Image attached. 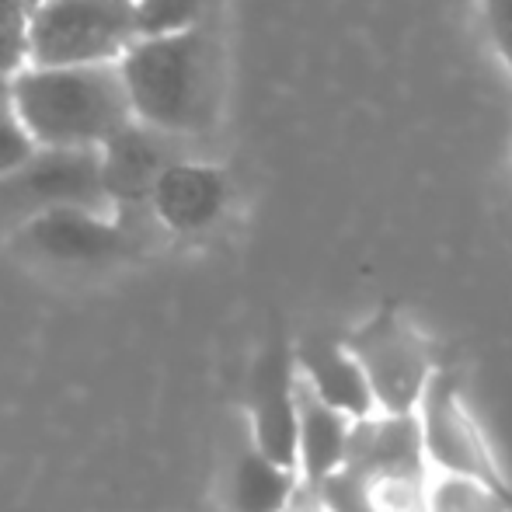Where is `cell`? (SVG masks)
I'll return each instance as SVG.
<instances>
[{
  "label": "cell",
  "instance_id": "obj_1",
  "mask_svg": "<svg viewBox=\"0 0 512 512\" xmlns=\"http://www.w3.org/2000/svg\"><path fill=\"white\" fill-rule=\"evenodd\" d=\"M115 63L136 122L178 140L203 136L216 126L223 60L209 21L185 32L136 35Z\"/></svg>",
  "mask_w": 512,
  "mask_h": 512
},
{
  "label": "cell",
  "instance_id": "obj_2",
  "mask_svg": "<svg viewBox=\"0 0 512 512\" xmlns=\"http://www.w3.org/2000/svg\"><path fill=\"white\" fill-rule=\"evenodd\" d=\"M11 108L39 147H102L133 122L119 63L21 67L11 77Z\"/></svg>",
  "mask_w": 512,
  "mask_h": 512
},
{
  "label": "cell",
  "instance_id": "obj_3",
  "mask_svg": "<svg viewBox=\"0 0 512 512\" xmlns=\"http://www.w3.org/2000/svg\"><path fill=\"white\" fill-rule=\"evenodd\" d=\"M140 227L143 220H126L108 209L56 206L21 223L4 241L28 262L53 269H105L143 255Z\"/></svg>",
  "mask_w": 512,
  "mask_h": 512
},
{
  "label": "cell",
  "instance_id": "obj_4",
  "mask_svg": "<svg viewBox=\"0 0 512 512\" xmlns=\"http://www.w3.org/2000/svg\"><path fill=\"white\" fill-rule=\"evenodd\" d=\"M342 345L366 373L377 411H391V415L415 411L432 373L439 370L436 345L429 342V335L394 307L377 310L370 321L352 328Z\"/></svg>",
  "mask_w": 512,
  "mask_h": 512
},
{
  "label": "cell",
  "instance_id": "obj_5",
  "mask_svg": "<svg viewBox=\"0 0 512 512\" xmlns=\"http://www.w3.org/2000/svg\"><path fill=\"white\" fill-rule=\"evenodd\" d=\"M136 39L133 0H42L28 14V63H112Z\"/></svg>",
  "mask_w": 512,
  "mask_h": 512
},
{
  "label": "cell",
  "instance_id": "obj_6",
  "mask_svg": "<svg viewBox=\"0 0 512 512\" xmlns=\"http://www.w3.org/2000/svg\"><path fill=\"white\" fill-rule=\"evenodd\" d=\"M56 206L115 213L102 185L98 147H35L25 164L0 175V237Z\"/></svg>",
  "mask_w": 512,
  "mask_h": 512
},
{
  "label": "cell",
  "instance_id": "obj_7",
  "mask_svg": "<svg viewBox=\"0 0 512 512\" xmlns=\"http://www.w3.org/2000/svg\"><path fill=\"white\" fill-rule=\"evenodd\" d=\"M418 422V443H422L425 467L432 471H453V474H474V478L492 481L512 495V481L488 439L485 425L467 405L464 391L453 377L443 370L432 373L429 387L422 391L415 405Z\"/></svg>",
  "mask_w": 512,
  "mask_h": 512
},
{
  "label": "cell",
  "instance_id": "obj_8",
  "mask_svg": "<svg viewBox=\"0 0 512 512\" xmlns=\"http://www.w3.org/2000/svg\"><path fill=\"white\" fill-rule=\"evenodd\" d=\"M230 182L216 164L175 157L161 168L147 196V213L161 230L178 237L206 234L227 216Z\"/></svg>",
  "mask_w": 512,
  "mask_h": 512
},
{
  "label": "cell",
  "instance_id": "obj_9",
  "mask_svg": "<svg viewBox=\"0 0 512 512\" xmlns=\"http://www.w3.org/2000/svg\"><path fill=\"white\" fill-rule=\"evenodd\" d=\"M248 443L297 471V366L283 342L258 356L248 380Z\"/></svg>",
  "mask_w": 512,
  "mask_h": 512
},
{
  "label": "cell",
  "instance_id": "obj_10",
  "mask_svg": "<svg viewBox=\"0 0 512 512\" xmlns=\"http://www.w3.org/2000/svg\"><path fill=\"white\" fill-rule=\"evenodd\" d=\"M175 140L178 136L157 133V129L133 119L98 147V157H102V185L115 213L126 216V220L154 223L147 213V196L164 164L182 157L171 147Z\"/></svg>",
  "mask_w": 512,
  "mask_h": 512
},
{
  "label": "cell",
  "instance_id": "obj_11",
  "mask_svg": "<svg viewBox=\"0 0 512 512\" xmlns=\"http://www.w3.org/2000/svg\"><path fill=\"white\" fill-rule=\"evenodd\" d=\"M297 377L324 405L345 411L349 418H366L377 411L366 373L359 370L356 356L342 345V338H304L293 345Z\"/></svg>",
  "mask_w": 512,
  "mask_h": 512
},
{
  "label": "cell",
  "instance_id": "obj_12",
  "mask_svg": "<svg viewBox=\"0 0 512 512\" xmlns=\"http://www.w3.org/2000/svg\"><path fill=\"white\" fill-rule=\"evenodd\" d=\"M352 425L345 411L324 405L314 391L297 377V474L304 488H317L345 460L352 439Z\"/></svg>",
  "mask_w": 512,
  "mask_h": 512
},
{
  "label": "cell",
  "instance_id": "obj_13",
  "mask_svg": "<svg viewBox=\"0 0 512 512\" xmlns=\"http://www.w3.org/2000/svg\"><path fill=\"white\" fill-rule=\"evenodd\" d=\"M300 488V474L286 464L269 460L255 446H244L234 457L223 485L227 512H283Z\"/></svg>",
  "mask_w": 512,
  "mask_h": 512
},
{
  "label": "cell",
  "instance_id": "obj_14",
  "mask_svg": "<svg viewBox=\"0 0 512 512\" xmlns=\"http://www.w3.org/2000/svg\"><path fill=\"white\" fill-rule=\"evenodd\" d=\"M425 512H512V495L474 474L425 471Z\"/></svg>",
  "mask_w": 512,
  "mask_h": 512
},
{
  "label": "cell",
  "instance_id": "obj_15",
  "mask_svg": "<svg viewBox=\"0 0 512 512\" xmlns=\"http://www.w3.org/2000/svg\"><path fill=\"white\" fill-rule=\"evenodd\" d=\"M425 471H384L363 478L366 506L370 512H425Z\"/></svg>",
  "mask_w": 512,
  "mask_h": 512
},
{
  "label": "cell",
  "instance_id": "obj_16",
  "mask_svg": "<svg viewBox=\"0 0 512 512\" xmlns=\"http://www.w3.org/2000/svg\"><path fill=\"white\" fill-rule=\"evenodd\" d=\"M133 7L136 35H168L209 21L216 0H133Z\"/></svg>",
  "mask_w": 512,
  "mask_h": 512
},
{
  "label": "cell",
  "instance_id": "obj_17",
  "mask_svg": "<svg viewBox=\"0 0 512 512\" xmlns=\"http://www.w3.org/2000/svg\"><path fill=\"white\" fill-rule=\"evenodd\" d=\"M28 14L25 0H0V77L28 67Z\"/></svg>",
  "mask_w": 512,
  "mask_h": 512
},
{
  "label": "cell",
  "instance_id": "obj_18",
  "mask_svg": "<svg viewBox=\"0 0 512 512\" xmlns=\"http://www.w3.org/2000/svg\"><path fill=\"white\" fill-rule=\"evenodd\" d=\"M39 143L32 140V133L25 129V122L18 119L11 105L0 108V175L14 171L18 164H25L35 154Z\"/></svg>",
  "mask_w": 512,
  "mask_h": 512
},
{
  "label": "cell",
  "instance_id": "obj_19",
  "mask_svg": "<svg viewBox=\"0 0 512 512\" xmlns=\"http://www.w3.org/2000/svg\"><path fill=\"white\" fill-rule=\"evenodd\" d=\"M485 7V28L495 42V53L512 74V0H481Z\"/></svg>",
  "mask_w": 512,
  "mask_h": 512
},
{
  "label": "cell",
  "instance_id": "obj_20",
  "mask_svg": "<svg viewBox=\"0 0 512 512\" xmlns=\"http://www.w3.org/2000/svg\"><path fill=\"white\" fill-rule=\"evenodd\" d=\"M283 512H328V509H324L321 502H317V495L310 492V488L300 485V488H297V495H293V502H290V506H286Z\"/></svg>",
  "mask_w": 512,
  "mask_h": 512
},
{
  "label": "cell",
  "instance_id": "obj_21",
  "mask_svg": "<svg viewBox=\"0 0 512 512\" xmlns=\"http://www.w3.org/2000/svg\"><path fill=\"white\" fill-rule=\"evenodd\" d=\"M11 105V77H0V108Z\"/></svg>",
  "mask_w": 512,
  "mask_h": 512
},
{
  "label": "cell",
  "instance_id": "obj_22",
  "mask_svg": "<svg viewBox=\"0 0 512 512\" xmlns=\"http://www.w3.org/2000/svg\"><path fill=\"white\" fill-rule=\"evenodd\" d=\"M42 4V0H25V7H28V11H32V7H39Z\"/></svg>",
  "mask_w": 512,
  "mask_h": 512
}]
</instances>
